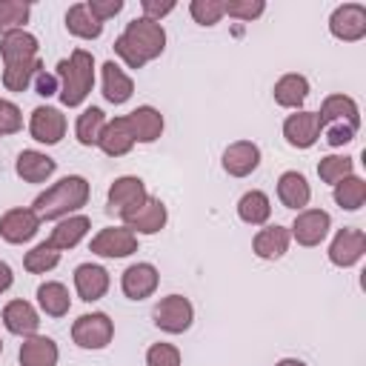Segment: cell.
Instances as JSON below:
<instances>
[{
	"mask_svg": "<svg viewBox=\"0 0 366 366\" xmlns=\"http://www.w3.org/2000/svg\"><path fill=\"white\" fill-rule=\"evenodd\" d=\"M163 49H166V29L146 17L129 20L123 34L114 40V51L129 69H143L146 63L157 60Z\"/></svg>",
	"mask_w": 366,
	"mask_h": 366,
	"instance_id": "6da1fadb",
	"label": "cell"
},
{
	"mask_svg": "<svg viewBox=\"0 0 366 366\" xmlns=\"http://www.w3.org/2000/svg\"><path fill=\"white\" fill-rule=\"evenodd\" d=\"M89 180L83 174H66L57 183H51L46 192H40L31 203L40 220H63L74 212H80L89 203Z\"/></svg>",
	"mask_w": 366,
	"mask_h": 366,
	"instance_id": "7a4b0ae2",
	"label": "cell"
},
{
	"mask_svg": "<svg viewBox=\"0 0 366 366\" xmlns=\"http://www.w3.org/2000/svg\"><path fill=\"white\" fill-rule=\"evenodd\" d=\"M60 80V103L69 109L83 106V100L92 94L94 86V54L86 49H74L69 57H63L54 69Z\"/></svg>",
	"mask_w": 366,
	"mask_h": 366,
	"instance_id": "3957f363",
	"label": "cell"
},
{
	"mask_svg": "<svg viewBox=\"0 0 366 366\" xmlns=\"http://www.w3.org/2000/svg\"><path fill=\"white\" fill-rule=\"evenodd\" d=\"M114 337V320L106 312H86L71 323V340L80 349H106Z\"/></svg>",
	"mask_w": 366,
	"mask_h": 366,
	"instance_id": "277c9868",
	"label": "cell"
},
{
	"mask_svg": "<svg viewBox=\"0 0 366 366\" xmlns=\"http://www.w3.org/2000/svg\"><path fill=\"white\" fill-rule=\"evenodd\" d=\"M152 317H154V326L160 332H166V335H183L194 323V306L183 295H166L154 306Z\"/></svg>",
	"mask_w": 366,
	"mask_h": 366,
	"instance_id": "5b68a950",
	"label": "cell"
},
{
	"mask_svg": "<svg viewBox=\"0 0 366 366\" xmlns=\"http://www.w3.org/2000/svg\"><path fill=\"white\" fill-rule=\"evenodd\" d=\"M146 197H149L146 183L140 177H134V174H123V177H114V183L109 186V197L106 200H109V212L126 220Z\"/></svg>",
	"mask_w": 366,
	"mask_h": 366,
	"instance_id": "8992f818",
	"label": "cell"
},
{
	"mask_svg": "<svg viewBox=\"0 0 366 366\" xmlns=\"http://www.w3.org/2000/svg\"><path fill=\"white\" fill-rule=\"evenodd\" d=\"M40 217L31 206H14L9 212L0 214V237L11 246H20V243H29L37 232H40Z\"/></svg>",
	"mask_w": 366,
	"mask_h": 366,
	"instance_id": "52a82bcc",
	"label": "cell"
},
{
	"mask_svg": "<svg viewBox=\"0 0 366 366\" xmlns=\"http://www.w3.org/2000/svg\"><path fill=\"white\" fill-rule=\"evenodd\" d=\"M332 37L343 43H357L366 37V6L363 3H343L329 14Z\"/></svg>",
	"mask_w": 366,
	"mask_h": 366,
	"instance_id": "ba28073f",
	"label": "cell"
},
{
	"mask_svg": "<svg viewBox=\"0 0 366 366\" xmlns=\"http://www.w3.org/2000/svg\"><path fill=\"white\" fill-rule=\"evenodd\" d=\"M329 229H332V214L329 212H323V209H303V212H297L295 223L289 226V234L300 246L312 249V246H320L326 240Z\"/></svg>",
	"mask_w": 366,
	"mask_h": 366,
	"instance_id": "9c48e42d",
	"label": "cell"
},
{
	"mask_svg": "<svg viewBox=\"0 0 366 366\" xmlns=\"http://www.w3.org/2000/svg\"><path fill=\"white\" fill-rule=\"evenodd\" d=\"M89 249L97 257H129L137 252V234L126 226H106L92 237Z\"/></svg>",
	"mask_w": 366,
	"mask_h": 366,
	"instance_id": "30bf717a",
	"label": "cell"
},
{
	"mask_svg": "<svg viewBox=\"0 0 366 366\" xmlns=\"http://www.w3.org/2000/svg\"><path fill=\"white\" fill-rule=\"evenodd\" d=\"M366 254V234L360 229H337V234L329 243V260L340 269H352L355 263H360V257Z\"/></svg>",
	"mask_w": 366,
	"mask_h": 366,
	"instance_id": "8fae6325",
	"label": "cell"
},
{
	"mask_svg": "<svg viewBox=\"0 0 366 366\" xmlns=\"http://www.w3.org/2000/svg\"><path fill=\"white\" fill-rule=\"evenodd\" d=\"M29 134L46 146L60 143L66 134V114L57 106H37L29 117Z\"/></svg>",
	"mask_w": 366,
	"mask_h": 366,
	"instance_id": "7c38bea8",
	"label": "cell"
},
{
	"mask_svg": "<svg viewBox=\"0 0 366 366\" xmlns=\"http://www.w3.org/2000/svg\"><path fill=\"white\" fill-rule=\"evenodd\" d=\"M283 137L292 149H312L320 140V120L317 112H306L297 109L295 114H289L283 120Z\"/></svg>",
	"mask_w": 366,
	"mask_h": 366,
	"instance_id": "4fadbf2b",
	"label": "cell"
},
{
	"mask_svg": "<svg viewBox=\"0 0 366 366\" xmlns=\"http://www.w3.org/2000/svg\"><path fill=\"white\" fill-rule=\"evenodd\" d=\"M40 43L31 31L20 29V31H9L0 37V57H3V69L9 66H23V63H31L37 60L40 54Z\"/></svg>",
	"mask_w": 366,
	"mask_h": 366,
	"instance_id": "5bb4252c",
	"label": "cell"
},
{
	"mask_svg": "<svg viewBox=\"0 0 366 366\" xmlns=\"http://www.w3.org/2000/svg\"><path fill=\"white\" fill-rule=\"evenodd\" d=\"M166 220H169V209L160 197H146L123 223L126 229H132L134 234H157L160 229H166Z\"/></svg>",
	"mask_w": 366,
	"mask_h": 366,
	"instance_id": "9a60e30c",
	"label": "cell"
},
{
	"mask_svg": "<svg viewBox=\"0 0 366 366\" xmlns=\"http://www.w3.org/2000/svg\"><path fill=\"white\" fill-rule=\"evenodd\" d=\"M157 283H160V272L154 263H132L120 277V289L129 300L152 297L157 292Z\"/></svg>",
	"mask_w": 366,
	"mask_h": 366,
	"instance_id": "2e32d148",
	"label": "cell"
},
{
	"mask_svg": "<svg viewBox=\"0 0 366 366\" xmlns=\"http://www.w3.org/2000/svg\"><path fill=\"white\" fill-rule=\"evenodd\" d=\"M317 120H320V129L323 126H352V129H360V106L355 103V97L349 94H329L323 97L320 103V112H317Z\"/></svg>",
	"mask_w": 366,
	"mask_h": 366,
	"instance_id": "e0dca14e",
	"label": "cell"
},
{
	"mask_svg": "<svg viewBox=\"0 0 366 366\" xmlns=\"http://www.w3.org/2000/svg\"><path fill=\"white\" fill-rule=\"evenodd\" d=\"M260 166V146L252 140H234L223 152V172L229 177H249Z\"/></svg>",
	"mask_w": 366,
	"mask_h": 366,
	"instance_id": "ac0fdd59",
	"label": "cell"
},
{
	"mask_svg": "<svg viewBox=\"0 0 366 366\" xmlns=\"http://www.w3.org/2000/svg\"><path fill=\"white\" fill-rule=\"evenodd\" d=\"M109 286H112V277H109V272L103 266H97V263H80L74 269V292H77L80 300L94 303V300L106 297Z\"/></svg>",
	"mask_w": 366,
	"mask_h": 366,
	"instance_id": "d6986e66",
	"label": "cell"
},
{
	"mask_svg": "<svg viewBox=\"0 0 366 366\" xmlns=\"http://www.w3.org/2000/svg\"><path fill=\"white\" fill-rule=\"evenodd\" d=\"M97 149L103 154H109V157H123V154H129L134 149V134L129 129L126 114L106 120V126L100 132V140H97Z\"/></svg>",
	"mask_w": 366,
	"mask_h": 366,
	"instance_id": "ffe728a7",
	"label": "cell"
},
{
	"mask_svg": "<svg viewBox=\"0 0 366 366\" xmlns=\"http://www.w3.org/2000/svg\"><path fill=\"white\" fill-rule=\"evenodd\" d=\"M14 172L26 183H46L57 172V160L37 149H23L14 160Z\"/></svg>",
	"mask_w": 366,
	"mask_h": 366,
	"instance_id": "44dd1931",
	"label": "cell"
},
{
	"mask_svg": "<svg viewBox=\"0 0 366 366\" xmlns=\"http://www.w3.org/2000/svg\"><path fill=\"white\" fill-rule=\"evenodd\" d=\"M3 326L17 337H31L40 329V315L29 300H9L3 306Z\"/></svg>",
	"mask_w": 366,
	"mask_h": 366,
	"instance_id": "7402d4cb",
	"label": "cell"
},
{
	"mask_svg": "<svg viewBox=\"0 0 366 366\" xmlns=\"http://www.w3.org/2000/svg\"><path fill=\"white\" fill-rule=\"evenodd\" d=\"M126 120H129V129L134 134V143H154L166 126L160 109H154V106H137L126 114Z\"/></svg>",
	"mask_w": 366,
	"mask_h": 366,
	"instance_id": "603a6c76",
	"label": "cell"
},
{
	"mask_svg": "<svg viewBox=\"0 0 366 366\" xmlns=\"http://www.w3.org/2000/svg\"><path fill=\"white\" fill-rule=\"evenodd\" d=\"M17 360H20V366H57L60 349H57V343L51 337L31 335V337H23Z\"/></svg>",
	"mask_w": 366,
	"mask_h": 366,
	"instance_id": "cb8c5ba5",
	"label": "cell"
},
{
	"mask_svg": "<svg viewBox=\"0 0 366 366\" xmlns=\"http://www.w3.org/2000/svg\"><path fill=\"white\" fill-rule=\"evenodd\" d=\"M100 77H103V97L114 106H123L132 100L134 94V80L114 63V60H106L100 66Z\"/></svg>",
	"mask_w": 366,
	"mask_h": 366,
	"instance_id": "d4e9b609",
	"label": "cell"
},
{
	"mask_svg": "<svg viewBox=\"0 0 366 366\" xmlns=\"http://www.w3.org/2000/svg\"><path fill=\"white\" fill-rule=\"evenodd\" d=\"M289 243H292V234L286 226H263L254 240H252V252L260 257V260H280L286 252H289Z\"/></svg>",
	"mask_w": 366,
	"mask_h": 366,
	"instance_id": "484cf974",
	"label": "cell"
},
{
	"mask_svg": "<svg viewBox=\"0 0 366 366\" xmlns=\"http://www.w3.org/2000/svg\"><path fill=\"white\" fill-rule=\"evenodd\" d=\"M277 200L286 206V209H295V212H303L312 200V186L309 180L300 174V172H283L277 177Z\"/></svg>",
	"mask_w": 366,
	"mask_h": 366,
	"instance_id": "4316f807",
	"label": "cell"
},
{
	"mask_svg": "<svg viewBox=\"0 0 366 366\" xmlns=\"http://www.w3.org/2000/svg\"><path fill=\"white\" fill-rule=\"evenodd\" d=\"M89 229H92V220L86 214H69V217L54 223V229L49 234V243L57 252H69V249H74L89 234Z\"/></svg>",
	"mask_w": 366,
	"mask_h": 366,
	"instance_id": "83f0119b",
	"label": "cell"
},
{
	"mask_svg": "<svg viewBox=\"0 0 366 366\" xmlns=\"http://www.w3.org/2000/svg\"><path fill=\"white\" fill-rule=\"evenodd\" d=\"M272 94H274V103H277V106H283V109H295V112H297V109L306 103V97H309V80H306L303 74L289 71V74L277 77Z\"/></svg>",
	"mask_w": 366,
	"mask_h": 366,
	"instance_id": "f1b7e54d",
	"label": "cell"
},
{
	"mask_svg": "<svg viewBox=\"0 0 366 366\" xmlns=\"http://www.w3.org/2000/svg\"><path fill=\"white\" fill-rule=\"evenodd\" d=\"M37 306L43 315L49 317H63L69 315L71 309V297H69V289L60 283V280H46L37 286Z\"/></svg>",
	"mask_w": 366,
	"mask_h": 366,
	"instance_id": "f546056e",
	"label": "cell"
},
{
	"mask_svg": "<svg viewBox=\"0 0 366 366\" xmlns=\"http://www.w3.org/2000/svg\"><path fill=\"white\" fill-rule=\"evenodd\" d=\"M237 217L246 226H266V220L272 217V200L266 192L252 189L237 200Z\"/></svg>",
	"mask_w": 366,
	"mask_h": 366,
	"instance_id": "4dcf8cb0",
	"label": "cell"
},
{
	"mask_svg": "<svg viewBox=\"0 0 366 366\" xmlns=\"http://www.w3.org/2000/svg\"><path fill=\"white\" fill-rule=\"evenodd\" d=\"M66 29L80 40H97L103 34V23L89 11L86 3H74L66 11Z\"/></svg>",
	"mask_w": 366,
	"mask_h": 366,
	"instance_id": "1f68e13d",
	"label": "cell"
},
{
	"mask_svg": "<svg viewBox=\"0 0 366 366\" xmlns=\"http://www.w3.org/2000/svg\"><path fill=\"white\" fill-rule=\"evenodd\" d=\"M103 126H106V112H103L100 106L83 109V114H80L77 123H74V137H77V143H80V146H97Z\"/></svg>",
	"mask_w": 366,
	"mask_h": 366,
	"instance_id": "d6a6232c",
	"label": "cell"
},
{
	"mask_svg": "<svg viewBox=\"0 0 366 366\" xmlns=\"http://www.w3.org/2000/svg\"><path fill=\"white\" fill-rule=\"evenodd\" d=\"M335 203L346 212H357L363 203H366V180L357 177V174H349L343 177L340 183H335V192H332Z\"/></svg>",
	"mask_w": 366,
	"mask_h": 366,
	"instance_id": "836d02e7",
	"label": "cell"
},
{
	"mask_svg": "<svg viewBox=\"0 0 366 366\" xmlns=\"http://www.w3.org/2000/svg\"><path fill=\"white\" fill-rule=\"evenodd\" d=\"M57 263H60V252H57L49 240L31 246V249L26 252V257H23V269L31 272V274H46V272H51Z\"/></svg>",
	"mask_w": 366,
	"mask_h": 366,
	"instance_id": "e575fe53",
	"label": "cell"
},
{
	"mask_svg": "<svg viewBox=\"0 0 366 366\" xmlns=\"http://www.w3.org/2000/svg\"><path fill=\"white\" fill-rule=\"evenodd\" d=\"M31 6L26 0H0V34L26 29Z\"/></svg>",
	"mask_w": 366,
	"mask_h": 366,
	"instance_id": "d590c367",
	"label": "cell"
},
{
	"mask_svg": "<svg viewBox=\"0 0 366 366\" xmlns=\"http://www.w3.org/2000/svg\"><path fill=\"white\" fill-rule=\"evenodd\" d=\"M349 174H355V160L346 157V154H326V157H320V163H317V177H320L323 183H329V186L340 183V180L349 177Z\"/></svg>",
	"mask_w": 366,
	"mask_h": 366,
	"instance_id": "8d00e7d4",
	"label": "cell"
},
{
	"mask_svg": "<svg viewBox=\"0 0 366 366\" xmlns=\"http://www.w3.org/2000/svg\"><path fill=\"white\" fill-rule=\"evenodd\" d=\"M40 69H43V60L40 57L31 60V63H23V66H9V69H3V86L9 92H26L34 83V77H37Z\"/></svg>",
	"mask_w": 366,
	"mask_h": 366,
	"instance_id": "74e56055",
	"label": "cell"
},
{
	"mask_svg": "<svg viewBox=\"0 0 366 366\" xmlns=\"http://www.w3.org/2000/svg\"><path fill=\"white\" fill-rule=\"evenodd\" d=\"M189 14L200 26H217L223 17V0H192Z\"/></svg>",
	"mask_w": 366,
	"mask_h": 366,
	"instance_id": "f35d334b",
	"label": "cell"
},
{
	"mask_svg": "<svg viewBox=\"0 0 366 366\" xmlns=\"http://www.w3.org/2000/svg\"><path fill=\"white\" fill-rule=\"evenodd\" d=\"M266 11V3L263 0H223V14L234 17V20H257L260 14Z\"/></svg>",
	"mask_w": 366,
	"mask_h": 366,
	"instance_id": "ab89813d",
	"label": "cell"
},
{
	"mask_svg": "<svg viewBox=\"0 0 366 366\" xmlns=\"http://www.w3.org/2000/svg\"><path fill=\"white\" fill-rule=\"evenodd\" d=\"M180 349L174 343H152L146 352V366H180Z\"/></svg>",
	"mask_w": 366,
	"mask_h": 366,
	"instance_id": "60d3db41",
	"label": "cell"
},
{
	"mask_svg": "<svg viewBox=\"0 0 366 366\" xmlns=\"http://www.w3.org/2000/svg\"><path fill=\"white\" fill-rule=\"evenodd\" d=\"M23 129V112L17 103L0 97V137L6 134H17Z\"/></svg>",
	"mask_w": 366,
	"mask_h": 366,
	"instance_id": "b9f144b4",
	"label": "cell"
},
{
	"mask_svg": "<svg viewBox=\"0 0 366 366\" xmlns=\"http://www.w3.org/2000/svg\"><path fill=\"white\" fill-rule=\"evenodd\" d=\"M86 6H89V11H92L100 23H106V20H112L114 14L123 11V0H86Z\"/></svg>",
	"mask_w": 366,
	"mask_h": 366,
	"instance_id": "7bdbcfd3",
	"label": "cell"
},
{
	"mask_svg": "<svg viewBox=\"0 0 366 366\" xmlns=\"http://www.w3.org/2000/svg\"><path fill=\"white\" fill-rule=\"evenodd\" d=\"M140 9H143V17L146 20L160 23L166 14L174 11V0H140Z\"/></svg>",
	"mask_w": 366,
	"mask_h": 366,
	"instance_id": "ee69618b",
	"label": "cell"
},
{
	"mask_svg": "<svg viewBox=\"0 0 366 366\" xmlns=\"http://www.w3.org/2000/svg\"><path fill=\"white\" fill-rule=\"evenodd\" d=\"M34 92L40 94V97H54V94H60V80H57V74L54 71H46V69H40L37 71V77H34Z\"/></svg>",
	"mask_w": 366,
	"mask_h": 366,
	"instance_id": "f6af8a7d",
	"label": "cell"
},
{
	"mask_svg": "<svg viewBox=\"0 0 366 366\" xmlns=\"http://www.w3.org/2000/svg\"><path fill=\"white\" fill-rule=\"evenodd\" d=\"M11 283H14V272H11V266H9L6 260H0V295L9 292Z\"/></svg>",
	"mask_w": 366,
	"mask_h": 366,
	"instance_id": "bcb514c9",
	"label": "cell"
},
{
	"mask_svg": "<svg viewBox=\"0 0 366 366\" xmlns=\"http://www.w3.org/2000/svg\"><path fill=\"white\" fill-rule=\"evenodd\" d=\"M274 366H306L303 360H297V357H283V360H277Z\"/></svg>",
	"mask_w": 366,
	"mask_h": 366,
	"instance_id": "7dc6e473",
	"label": "cell"
},
{
	"mask_svg": "<svg viewBox=\"0 0 366 366\" xmlns=\"http://www.w3.org/2000/svg\"><path fill=\"white\" fill-rule=\"evenodd\" d=\"M0 355H3V340H0Z\"/></svg>",
	"mask_w": 366,
	"mask_h": 366,
	"instance_id": "c3c4849f",
	"label": "cell"
}]
</instances>
